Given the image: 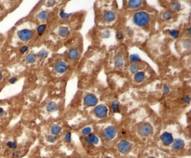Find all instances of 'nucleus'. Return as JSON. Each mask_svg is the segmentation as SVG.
Returning a JSON list of instances; mask_svg holds the SVG:
<instances>
[{"instance_id":"1","label":"nucleus","mask_w":191,"mask_h":158,"mask_svg":"<svg viewBox=\"0 0 191 158\" xmlns=\"http://www.w3.org/2000/svg\"><path fill=\"white\" fill-rule=\"evenodd\" d=\"M149 21L150 17L145 11H138L133 16V22L140 27L147 26L149 23Z\"/></svg>"},{"instance_id":"2","label":"nucleus","mask_w":191,"mask_h":158,"mask_svg":"<svg viewBox=\"0 0 191 158\" xmlns=\"http://www.w3.org/2000/svg\"><path fill=\"white\" fill-rule=\"evenodd\" d=\"M138 131H139V134L142 135V136H145V137L150 136L153 132V127L149 123H143L139 126Z\"/></svg>"},{"instance_id":"3","label":"nucleus","mask_w":191,"mask_h":158,"mask_svg":"<svg viewBox=\"0 0 191 158\" xmlns=\"http://www.w3.org/2000/svg\"><path fill=\"white\" fill-rule=\"evenodd\" d=\"M117 150H119L121 154H128L129 152L132 150V143L127 142V140H120L117 145Z\"/></svg>"},{"instance_id":"4","label":"nucleus","mask_w":191,"mask_h":158,"mask_svg":"<svg viewBox=\"0 0 191 158\" xmlns=\"http://www.w3.org/2000/svg\"><path fill=\"white\" fill-rule=\"evenodd\" d=\"M107 112H108L107 107L104 104H100V105L95 107V109H94L95 115L99 118H104L106 115H107Z\"/></svg>"},{"instance_id":"5","label":"nucleus","mask_w":191,"mask_h":158,"mask_svg":"<svg viewBox=\"0 0 191 158\" xmlns=\"http://www.w3.org/2000/svg\"><path fill=\"white\" fill-rule=\"evenodd\" d=\"M104 138L107 140H110L116 136V128L113 126H109L104 130Z\"/></svg>"},{"instance_id":"6","label":"nucleus","mask_w":191,"mask_h":158,"mask_svg":"<svg viewBox=\"0 0 191 158\" xmlns=\"http://www.w3.org/2000/svg\"><path fill=\"white\" fill-rule=\"evenodd\" d=\"M18 36L22 41H28L32 38L33 32L31 30H27V29L21 30L20 32H18Z\"/></svg>"},{"instance_id":"7","label":"nucleus","mask_w":191,"mask_h":158,"mask_svg":"<svg viewBox=\"0 0 191 158\" xmlns=\"http://www.w3.org/2000/svg\"><path fill=\"white\" fill-rule=\"evenodd\" d=\"M84 103L86 106H94L97 104V98L93 94H87L84 98Z\"/></svg>"},{"instance_id":"8","label":"nucleus","mask_w":191,"mask_h":158,"mask_svg":"<svg viewBox=\"0 0 191 158\" xmlns=\"http://www.w3.org/2000/svg\"><path fill=\"white\" fill-rule=\"evenodd\" d=\"M160 139H161L162 143H163L164 145H166V146H168V145H171L173 142V139H173L172 135L171 133L164 132V133L161 134Z\"/></svg>"},{"instance_id":"9","label":"nucleus","mask_w":191,"mask_h":158,"mask_svg":"<svg viewBox=\"0 0 191 158\" xmlns=\"http://www.w3.org/2000/svg\"><path fill=\"white\" fill-rule=\"evenodd\" d=\"M54 69L56 72L60 73V74H63V73L66 72L67 69H68V65L64 60H60V61H57L54 66Z\"/></svg>"},{"instance_id":"10","label":"nucleus","mask_w":191,"mask_h":158,"mask_svg":"<svg viewBox=\"0 0 191 158\" xmlns=\"http://www.w3.org/2000/svg\"><path fill=\"white\" fill-rule=\"evenodd\" d=\"M85 140H86V143L89 146H92L93 144H98L99 143L98 137L95 134H93V133H91V134H89L88 136H86Z\"/></svg>"},{"instance_id":"11","label":"nucleus","mask_w":191,"mask_h":158,"mask_svg":"<svg viewBox=\"0 0 191 158\" xmlns=\"http://www.w3.org/2000/svg\"><path fill=\"white\" fill-rule=\"evenodd\" d=\"M172 149L173 150H181L184 148V146H185V142H184V140L181 139H173V142L172 143Z\"/></svg>"},{"instance_id":"12","label":"nucleus","mask_w":191,"mask_h":158,"mask_svg":"<svg viewBox=\"0 0 191 158\" xmlns=\"http://www.w3.org/2000/svg\"><path fill=\"white\" fill-rule=\"evenodd\" d=\"M104 19L105 21H113L116 19V14L113 11H105L104 14Z\"/></svg>"},{"instance_id":"13","label":"nucleus","mask_w":191,"mask_h":158,"mask_svg":"<svg viewBox=\"0 0 191 158\" xmlns=\"http://www.w3.org/2000/svg\"><path fill=\"white\" fill-rule=\"evenodd\" d=\"M145 73L144 72H137L136 74H134V81L136 83H141L145 80Z\"/></svg>"},{"instance_id":"14","label":"nucleus","mask_w":191,"mask_h":158,"mask_svg":"<svg viewBox=\"0 0 191 158\" xmlns=\"http://www.w3.org/2000/svg\"><path fill=\"white\" fill-rule=\"evenodd\" d=\"M128 4L129 7L132 9H138L142 6L143 1H141V0H131V1H128Z\"/></svg>"},{"instance_id":"15","label":"nucleus","mask_w":191,"mask_h":158,"mask_svg":"<svg viewBox=\"0 0 191 158\" xmlns=\"http://www.w3.org/2000/svg\"><path fill=\"white\" fill-rule=\"evenodd\" d=\"M46 109H47V112H48L52 114V112H54L56 110H57V104H56L54 101H50V102H49V103L47 104Z\"/></svg>"},{"instance_id":"16","label":"nucleus","mask_w":191,"mask_h":158,"mask_svg":"<svg viewBox=\"0 0 191 158\" xmlns=\"http://www.w3.org/2000/svg\"><path fill=\"white\" fill-rule=\"evenodd\" d=\"M50 132H52V135H53V136H57L61 133V127L59 125H53L50 127Z\"/></svg>"},{"instance_id":"17","label":"nucleus","mask_w":191,"mask_h":158,"mask_svg":"<svg viewBox=\"0 0 191 158\" xmlns=\"http://www.w3.org/2000/svg\"><path fill=\"white\" fill-rule=\"evenodd\" d=\"M78 55H79L78 50L74 48V49H71L70 51L68 52V58L71 59V60H76L78 57Z\"/></svg>"},{"instance_id":"18","label":"nucleus","mask_w":191,"mask_h":158,"mask_svg":"<svg viewBox=\"0 0 191 158\" xmlns=\"http://www.w3.org/2000/svg\"><path fill=\"white\" fill-rule=\"evenodd\" d=\"M59 35L62 36V37H66L67 36L69 35V30L67 27H61L59 29Z\"/></svg>"},{"instance_id":"19","label":"nucleus","mask_w":191,"mask_h":158,"mask_svg":"<svg viewBox=\"0 0 191 158\" xmlns=\"http://www.w3.org/2000/svg\"><path fill=\"white\" fill-rule=\"evenodd\" d=\"M36 60V54H34V53H29L27 55V57H26V61L28 63H35Z\"/></svg>"},{"instance_id":"20","label":"nucleus","mask_w":191,"mask_h":158,"mask_svg":"<svg viewBox=\"0 0 191 158\" xmlns=\"http://www.w3.org/2000/svg\"><path fill=\"white\" fill-rule=\"evenodd\" d=\"M48 55H49V53H48L47 50L42 49V50H40V51L37 53V57H39L40 59H46L48 57Z\"/></svg>"},{"instance_id":"21","label":"nucleus","mask_w":191,"mask_h":158,"mask_svg":"<svg viewBox=\"0 0 191 158\" xmlns=\"http://www.w3.org/2000/svg\"><path fill=\"white\" fill-rule=\"evenodd\" d=\"M129 70H130L132 74H136L137 72H139V66L137 64H132L129 67Z\"/></svg>"},{"instance_id":"22","label":"nucleus","mask_w":191,"mask_h":158,"mask_svg":"<svg viewBox=\"0 0 191 158\" xmlns=\"http://www.w3.org/2000/svg\"><path fill=\"white\" fill-rule=\"evenodd\" d=\"M141 60V59H140V57L138 55L136 54H132L131 55V57H130V61L132 63H138V61Z\"/></svg>"},{"instance_id":"23","label":"nucleus","mask_w":191,"mask_h":158,"mask_svg":"<svg viewBox=\"0 0 191 158\" xmlns=\"http://www.w3.org/2000/svg\"><path fill=\"white\" fill-rule=\"evenodd\" d=\"M112 109H113V112H119V103H117L116 100H114L113 102H112Z\"/></svg>"},{"instance_id":"24","label":"nucleus","mask_w":191,"mask_h":158,"mask_svg":"<svg viewBox=\"0 0 191 158\" xmlns=\"http://www.w3.org/2000/svg\"><path fill=\"white\" fill-rule=\"evenodd\" d=\"M171 8H172V9L173 11H178V10H180V9H181V5H180V3L176 2V3H173L171 6Z\"/></svg>"},{"instance_id":"25","label":"nucleus","mask_w":191,"mask_h":158,"mask_svg":"<svg viewBox=\"0 0 191 158\" xmlns=\"http://www.w3.org/2000/svg\"><path fill=\"white\" fill-rule=\"evenodd\" d=\"M92 127H85V128H83V129H82V131H81V133H82L83 135H85V136H88V135H89V134H91V133H92Z\"/></svg>"},{"instance_id":"26","label":"nucleus","mask_w":191,"mask_h":158,"mask_svg":"<svg viewBox=\"0 0 191 158\" xmlns=\"http://www.w3.org/2000/svg\"><path fill=\"white\" fill-rule=\"evenodd\" d=\"M38 18L40 20H46L48 18V12H46V11H41V12H39Z\"/></svg>"},{"instance_id":"27","label":"nucleus","mask_w":191,"mask_h":158,"mask_svg":"<svg viewBox=\"0 0 191 158\" xmlns=\"http://www.w3.org/2000/svg\"><path fill=\"white\" fill-rule=\"evenodd\" d=\"M71 15H72L71 13H66V12H64V10L60 11V17L62 19H67V18H69Z\"/></svg>"},{"instance_id":"28","label":"nucleus","mask_w":191,"mask_h":158,"mask_svg":"<svg viewBox=\"0 0 191 158\" xmlns=\"http://www.w3.org/2000/svg\"><path fill=\"white\" fill-rule=\"evenodd\" d=\"M45 29H46V25L45 24H41V25H39L38 28H37V33H38V35L39 36H41L42 33H44Z\"/></svg>"},{"instance_id":"29","label":"nucleus","mask_w":191,"mask_h":158,"mask_svg":"<svg viewBox=\"0 0 191 158\" xmlns=\"http://www.w3.org/2000/svg\"><path fill=\"white\" fill-rule=\"evenodd\" d=\"M163 19L164 20H170L172 17V12H171V11H166V12L163 13Z\"/></svg>"},{"instance_id":"30","label":"nucleus","mask_w":191,"mask_h":158,"mask_svg":"<svg viewBox=\"0 0 191 158\" xmlns=\"http://www.w3.org/2000/svg\"><path fill=\"white\" fill-rule=\"evenodd\" d=\"M170 36L172 37V38H177L178 36H179V31H176V30H171L170 31Z\"/></svg>"},{"instance_id":"31","label":"nucleus","mask_w":191,"mask_h":158,"mask_svg":"<svg viewBox=\"0 0 191 158\" xmlns=\"http://www.w3.org/2000/svg\"><path fill=\"white\" fill-rule=\"evenodd\" d=\"M123 64H124V63H123V60L121 59H117L116 61H115V66L117 67V68H120V67H122Z\"/></svg>"},{"instance_id":"32","label":"nucleus","mask_w":191,"mask_h":158,"mask_svg":"<svg viewBox=\"0 0 191 158\" xmlns=\"http://www.w3.org/2000/svg\"><path fill=\"white\" fill-rule=\"evenodd\" d=\"M47 140L49 142H52V143H53V142H56V136H53V135H48L47 136Z\"/></svg>"},{"instance_id":"33","label":"nucleus","mask_w":191,"mask_h":158,"mask_svg":"<svg viewBox=\"0 0 191 158\" xmlns=\"http://www.w3.org/2000/svg\"><path fill=\"white\" fill-rule=\"evenodd\" d=\"M190 44H191L190 40H189V39H187V40H185L183 42V46L186 49H190Z\"/></svg>"},{"instance_id":"34","label":"nucleus","mask_w":191,"mask_h":158,"mask_svg":"<svg viewBox=\"0 0 191 158\" xmlns=\"http://www.w3.org/2000/svg\"><path fill=\"white\" fill-rule=\"evenodd\" d=\"M7 146L9 148V149H16V147H17V143L15 142H9L8 143H7Z\"/></svg>"},{"instance_id":"35","label":"nucleus","mask_w":191,"mask_h":158,"mask_svg":"<svg viewBox=\"0 0 191 158\" xmlns=\"http://www.w3.org/2000/svg\"><path fill=\"white\" fill-rule=\"evenodd\" d=\"M65 142H71V133L70 132H68L66 135H65Z\"/></svg>"},{"instance_id":"36","label":"nucleus","mask_w":191,"mask_h":158,"mask_svg":"<svg viewBox=\"0 0 191 158\" xmlns=\"http://www.w3.org/2000/svg\"><path fill=\"white\" fill-rule=\"evenodd\" d=\"M20 154H21L20 151L14 150V151L12 152V155H13V157H19V156H20Z\"/></svg>"},{"instance_id":"37","label":"nucleus","mask_w":191,"mask_h":158,"mask_svg":"<svg viewBox=\"0 0 191 158\" xmlns=\"http://www.w3.org/2000/svg\"><path fill=\"white\" fill-rule=\"evenodd\" d=\"M163 92H164V94H169V92H170V88H168L167 86H164V87H163Z\"/></svg>"},{"instance_id":"38","label":"nucleus","mask_w":191,"mask_h":158,"mask_svg":"<svg viewBox=\"0 0 191 158\" xmlns=\"http://www.w3.org/2000/svg\"><path fill=\"white\" fill-rule=\"evenodd\" d=\"M183 100H184L186 103H189V101H190V98L188 97V96H185V97L183 98Z\"/></svg>"},{"instance_id":"39","label":"nucleus","mask_w":191,"mask_h":158,"mask_svg":"<svg viewBox=\"0 0 191 158\" xmlns=\"http://www.w3.org/2000/svg\"><path fill=\"white\" fill-rule=\"evenodd\" d=\"M27 50H28V47H27V46H24V47H22V48H21L20 51H21V53H24V52L27 51Z\"/></svg>"},{"instance_id":"40","label":"nucleus","mask_w":191,"mask_h":158,"mask_svg":"<svg viewBox=\"0 0 191 158\" xmlns=\"http://www.w3.org/2000/svg\"><path fill=\"white\" fill-rule=\"evenodd\" d=\"M117 39H122V38H123V33H120V32L117 33Z\"/></svg>"},{"instance_id":"41","label":"nucleus","mask_w":191,"mask_h":158,"mask_svg":"<svg viewBox=\"0 0 191 158\" xmlns=\"http://www.w3.org/2000/svg\"><path fill=\"white\" fill-rule=\"evenodd\" d=\"M4 115H5V111L3 110L2 107H0V118H1Z\"/></svg>"},{"instance_id":"42","label":"nucleus","mask_w":191,"mask_h":158,"mask_svg":"<svg viewBox=\"0 0 191 158\" xmlns=\"http://www.w3.org/2000/svg\"><path fill=\"white\" fill-rule=\"evenodd\" d=\"M16 81H17V78L16 77H12V78H10L9 83L10 84H14V83H16Z\"/></svg>"},{"instance_id":"43","label":"nucleus","mask_w":191,"mask_h":158,"mask_svg":"<svg viewBox=\"0 0 191 158\" xmlns=\"http://www.w3.org/2000/svg\"><path fill=\"white\" fill-rule=\"evenodd\" d=\"M55 3H56L55 1H48V2H47V4H48L49 6H53Z\"/></svg>"},{"instance_id":"44","label":"nucleus","mask_w":191,"mask_h":158,"mask_svg":"<svg viewBox=\"0 0 191 158\" xmlns=\"http://www.w3.org/2000/svg\"><path fill=\"white\" fill-rule=\"evenodd\" d=\"M2 78H3V75H2V73L0 72V81L2 80Z\"/></svg>"},{"instance_id":"45","label":"nucleus","mask_w":191,"mask_h":158,"mask_svg":"<svg viewBox=\"0 0 191 158\" xmlns=\"http://www.w3.org/2000/svg\"><path fill=\"white\" fill-rule=\"evenodd\" d=\"M187 33L190 35V28H188V29H187Z\"/></svg>"},{"instance_id":"46","label":"nucleus","mask_w":191,"mask_h":158,"mask_svg":"<svg viewBox=\"0 0 191 158\" xmlns=\"http://www.w3.org/2000/svg\"><path fill=\"white\" fill-rule=\"evenodd\" d=\"M148 158H155V157H153V156H150V157H148Z\"/></svg>"},{"instance_id":"47","label":"nucleus","mask_w":191,"mask_h":158,"mask_svg":"<svg viewBox=\"0 0 191 158\" xmlns=\"http://www.w3.org/2000/svg\"><path fill=\"white\" fill-rule=\"evenodd\" d=\"M107 158H110V157H107Z\"/></svg>"}]
</instances>
